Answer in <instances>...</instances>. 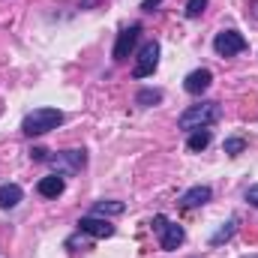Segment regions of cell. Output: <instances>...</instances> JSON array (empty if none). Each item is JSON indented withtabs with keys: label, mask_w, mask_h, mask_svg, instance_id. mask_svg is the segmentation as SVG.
Returning <instances> with one entry per match:
<instances>
[{
	"label": "cell",
	"mask_w": 258,
	"mask_h": 258,
	"mask_svg": "<svg viewBox=\"0 0 258 258\" xmlns=\"http://www.w3.org/2000/svg\"><path fill=\"white\" fill-rule=\"evenodd\" d=\"M219 105L216 102H198V105H189L180 117H177V126L186 129V132H195V129H207L210 123L219 120Z\"/></svg>",
	"instance_id": "obj_1"
},
{
	"label": "cell",
	"mask_w": 258,
	"mask_h": 258,
	"mask_svg": "<svg viewBox=\"0 0 258 258\" xmlns=\"http://www.w3.org/2000/svg\"><path fill=\"white\" fill-rule=\"evenodd\" d=\"M60 123H63V114L57 108H33L30 114H24L21 132L24 135H45V132L57 129Z\"/></svg>",
	"instance_id": "obj_2"
},
{
	"label": "cell",
	"mask_w": 258,
	"mask_h": 258,
	"mask_svg": "<svg viewBox=\"0 0 258 258\" xmlns=\"http://www.w3.org/2000/svg\"><path fill=\"white\" fill-rule=\"evenodd\" d=\"M153 231L159 234V246H162V249H177V246L186 240L183 228H180L177 222H168L165 216H153Z\"/></svg>",
	"instance_id": "obj_3"
},
{
	"label": "cell",
	"mask_w": 258,
	"mask_h": 258,
	"mask_svg": "<svg viewBox=\"0 0 258 258\" xmlns=\"http://www.w3.org/2000/svg\"><path fill=\"white\" fill-rule=\"evenodd\" d=\"M156 66H159V42H144L141 51H138V60L132 66V75L135 78H147V75L156 72Z\"/></svg>",
	"instance_id": "obj_4"
},
{
	"label": "cell",
	"mask_w": 258,
	"mask_h": 258,
	"mask_svg": "<svg viewBox=\"0 0 258 258\" xmlns=\"http://www.w3.org/2000/svg\"><path fill=\"white\" fill-rule=\"evenodd\" d=\"M213 51H216L219 57H234V54L246 51V39H243L237 30H222V33H216V39H213Z\"/></svg>",
	"instance_id": "obj_5"
},
{
	"label": "cell",
	"mask_w": 258,
	"mask_h": 258,
	"mask_svg": "<svg viewBox=\"0 0 258 258\" xmlns=\"http://www.w3.org/2000/svg\"><path fill=\"white\" fill-rule=\"evenodd\" d=\"M51 165H54L57 174H75V171H81L87 165V153L84 150H63V153H57L51 159Z\"/></svg>",
	"instance_id": "obj_6"
},
{
	"label": "cell",
	"mask_w": 258,
	"mask_h": 258,
	"mask_svg": "<svg viewBox=\"0 0 258 258\" xmlns=\"http://www.w3.org/2000/svg\"><path fill=\"white\" fill-rule=\"evenodd\" d=\"M78 231H84L90 237H111L114 234V225L105 216H81L78 219Z\"/></svg>",
	"instance_id": "obj_7"
},
{
	"label": "cell",
	"mask_w": 258,
	"mask_h": 258,
	"mask_svg": "<svg viewBox=\"0 0 258 258\" xmlns=\"http://www.w3.org/2000/svg\"><path fill=\"white\" fill-rule=\"evenodd\" d=\"M138 33H141V24H132V27H126V30L117 33V42H114V60H117V63L129 57V51H132L135 42H138Z\"/></svg>",
	"instance_id": "obj_8"
},
{
	"label": "cell",
	"mask_w": 258,
	"mask_h": 258,
	"mask_svg": "<svg viewBox=\"0 0 258 258\" xmlns=\"http://www.w3.org/2000/svg\"><path fill=\"white\" fill-rule=\"evenodd\" d=\"M210 84H213V72H210V69H195V72H189V75L183 78V90L192 93V96H201Z\"/></svg>",
	"instance_id": "obj_9"
},
{
	"label": "cell",
	"mask_w": 258,
	"mask_h": 258,
	"mask_svg": "<svg viewBox=\"0 0 258 258\" xmlns=\"http://www.w3.org/2000/svg\"><path fill=\"white\" fill-rule=\"evenodd\" d=\"M63 189H66L63 174H51V177H42V180L36 183V192L42 195V198H57Z\"/></svg>",
	"instance_id": "obj_10"
},
{
	"label": "cell",
	"mask_w": 258,
	"mask_h": 258,
	"mask_svg": "<svg viewBox=\"0 0 258 258\" xmlns=\"http://www.w3.org/2000/svg\"><path fill=\"white\" fill-rule=\"evenodd\" d=\"M210 198H213V189L198 183V186H192V189H186V192L180 195V204H183V207H201V204H207Z\"/></svg>",
	"instance_id": "obj_11"
},
{
	"label": "cell",
	"mask_w": 258,
	"mask_h": 258,
	"mask_svg": "<svg viewBox=\"0 0 258 258\" xmlns=\"http://www.w3.org/2000/svg\"><path fill=\"white\" fill-rule=\"evenodd\" d=\"M21 198H24V189H21L18 183H3V186H0V207H3V210H12Z\"/></svg>",
	"instance_id": "obj_12"
},
{
	"label": "cell",
	"mask_w": 258,
	"mask_h": 258,
	"mask_svg": "<svg viewBox=\"0 0 258 258\" xmlns=\"http://www.w3.org/2000/svg\"><path fill=\"white\" fill-rule=\"evenodd\" d=\"M126 210V204L123 201H96V207H93V216H120Z\"/></svg>",
	"instance_id": "obj_13"
},
{
	"label": "cell",
	"mask_w": 258,
	"mask_h": 258,
	"mask_svg": "<svg viewBox=\"0 0 258 258\" xmlns=\"http://www.w3.org/2000/svg\"><path fill=\"white\" fill-rule=\"evenodd\" d=\"M210 144V132L207 129H195L192 135H189V141H186V147L192 150V153H198V150H204Z\"/></svg>",
	"instance_id": "obj_14"
},
{
	"label": "cell",
	"mask_w": 258,
	"mask_h": 258,
	"mask_svg": "<svg viewBox=\"0 0 258 258\" xmlns=\"http://www.w3.org/2000/svg\"><path fill=\"white\" fill-rule=\"evenodd\" d=\"M234 231H237V225H234V219H228V222H225V225H222L213 237H210V246H219V243L231 240V237H234Z\"/></svg>",
	"instance_id": "obj_15"
},
{
	"label": "cell",
	"mask_w": 258,
	"mask_h": 258,
	"mask_svg": "<svg viewBox=\"0 0 258 258\" xmlns=\"http://www.w3.org/2000/svg\"><path fill=\"white\" fill-rule=\"evenodd\" d=\"M135 102L141 105V108H150V105H156V102H162V90H141L138 96H135Z\"/></svg>",
	"instance_id": "obj_16"
},
{
	"label": "cell",
	"mask_w": 258,
	"mask_h": 258,
	"mask_svg": "<svg viewBox=\"0 0 258 258\" xmlns=\"http://www.w3.org/2000/svg\"><path fill=\"white\" fill-rule=\"evenodd\" d=\"M222 150H225L228 156H240V153L246 150V141H243V138H225Z\"/></svg>",
	"instance_id": "obj_17"
},
{
	"label": "cell",
	"mask_w": 258,
	"mask_h": 258,
	"mask_svg": "<svg viewBox=\"0 0 258 258\" xmlns=\"http://www.w3.org/2000/svg\"><path fill=\"white\" fill-rule=\"evenodd\" d=\"M204 6H207V0H189L186 3V18H198L204 12Z\"/></svg>",
	"instance_id": "obj_18"
},
{
	"label": "cell",
	"mask_w": 258,
	"mask_h": 258,
	"mask_svg": "<svg viewBox=\"0 0 258 258\" xmlns=\"http://www.w3.org/2000/svg\"><path fill=\"white\" fill-rule=\"evenodd\" d=\"M246 201H249L252 207H258V183H255V186H249V189H246Z\"/></svg>",
	"instance_id": "obj_19"
},
{
	"label": "cell",
	"mask_w": 258,
	"mask_h": 258,
	"mask_svg": "<svg viewBox=\"0 0 258 258\" xmlns=\"http://www.w3.org/2000/svg\"><path fill=\"white\" fill-rule=\"evenodd\" d=\"M30 159L42 162V159H48V156H45V150H42V147H33V150H30Z\"/></svg>",
	"instance_id": "obj_20"
},
{
	"label": "cell",
	"mask_w": 258,
	"mask_h": 258,
	"mask_svg": "<svg viewBox=\"0 0 258 258\" xmlns=\"http://www.w3.org/2000/svg\"><path fill=\"white\" fill-rule=\"evenodd\" d=\"M159 3H162V0H144V3H141V9H144V12H153Z\"/></svg>",
	"instance_id": "obj_21"
}]
</instances>
